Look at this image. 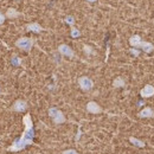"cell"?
<instances>
[{"instance_id":"1","label":"cell","mask_w":154,"mask_h":154,"mask_svg":"<svg viewBox=\"0 0 154 154\" xmlns=\"http://www.w3.org/2000/svg\"><path fill=\"white\" fill-rule=\"evenodd\" d=\"M23 123L25 126V129L19 139H16L10 147H7L8 152H20L25 149L27 146L33 143V137H35V128H33V122L32 117L30 114H25L23 117Z\"/></svg>"},{"instance_id":"2","label":"cell","mask_w":154,"mask_h":154,"mask_svg":"<svg viewBox=\"0 0 154 154\" xmlns=\"http://www.w3.org/2000/svg\"><path fill=\"white\" fill-rule=\"evenodd\" d=\"M49 115L52 119V121H54L55 125H62V123L65 122V116H64V114L59 109L55 108V107H52V108L49 109Z\"/></svg>"},{"instance_id":"3","label":"cell","mask_w":154,"mask_h":154,"mask_svg":"<svg viewBox=\"0 0 154 154\" xmlns=\"http://www.w3.org/2000/svg\"><path fill=\"white\" fill-rule=\"evenodd\" d=\"M33 44H35V40L32 38H27V37H21L16 42V46L23 51H30Z\"/></svg>"},{"instance_id":"4","label":"cell","mask_w":154,"mask_h":154,"mask_svg":"<svg viewBox=\"0 0 154 154\" xmlns=\"http://www.w3.org/2000/svg\"><path fill=\"white\" fill-rule=\"evenodd\" d=\"M78 85L83 91H89L94 87V82L87 76H82L78 78Z\"/></svg>"},{"instance_id":"5","label":"cell","mask_w":154,"mask_h":154,"mask_svg":"<svg viewBox=\"0 0 154 154\" xmlns=\"http://www.w3.org/2000/svg\"><path fill=\"white\" fill-rule=\"evenodd\" d=\"M58 51H59V54L63 55V56H66V57H69V58L75 57V52H74L72 49H71L70 46H68L66 44L59 45V46H58Z\"/></svg>"},{"instance_id":"6","label":"cell","mask_w":154,"mask_h":154,"mask_svg":"<svg viewBox=\"0 0 154 154\" xmlns=\"http://www.w3.org/2000/svg\"><path fill=\"white\" fill-rule=\"evenodd\" d=\"M12 109H13L14 112H17V113H23V112H25V110L27 109V103H26V101H24V100H17V101L13 103Z\"/></svg>"},{"instance_id":"7","label":"cell","mask_w":154,"mask_h":154,"mask_svg":"<svg viewBox=\"0 0 154 154\" xmlns=\"http://www.w3.org/2000/svg\"><path fill=\"white\" fill-rule=\"evenodd\" d=\"M140 95L143 98H147V97H152L154 95V87L151 84H146L141 90H140Z\"/></svg>"},{"instance_id":"8","label":"cell","mask_w":154,"mask_h":154,"mask_svg":"<svg viewBox=\"0 0 154 154\" xmlns=\"http://www.w3.org/2000/svg\"><path fill=\"white\" fill-rule=\"evenodd\" d=\"M87 110H88L90 114H100V113H102V108L97 104L96 102H94V101L88 102V104H87Z\"/></svg>"},{"instance_id":"9","label":"cell","mask_w":154,"mask_h":154,"mask_svg":"<svg viewBox=\"0 0 154 154\" xmlns=\"http://www.w3.org/2000/svg\"><path fill=\"white\" fill-rule=\"evenodd\" d=\"M139 117H142V119H145V117L152 119V117H154V110L152 108H149V107H146V108H143L139 113Z\"/></svg>"},{"instance_id":"10","label":"cell","mask_w":154,"mask_h":154,"mask_svg":"<svg viewBox=\"0 0 154 154\" xmlns=\"http://www.w3.org/2000/svg\"><path fill=\"white\" fill-rule=\"evenodd\" d=\"M26 30L27 31H31V32H35V33H39L43 31V27L39 25L38 23H30L26 25Z\"/></svg>"},{"instance_id":"11","label":"cell","mask_w":154,"mask_h":154,"mask_svg":"<svg viewBox=\"0 0 154 154\" xmlns=\"http://www.w3.org/2000/svg\"><path fill=\"white\" fill-rule=\"evenodd\" d=\"M142 39H141V37L140 36H137V35H134V36H132L131 38H129V44L133 46V48H140L141 46V44H142Z\"/></svg>"},{"instance_id":"12","label":"cell","mask_w":154,"mask_h":154,"mask_svg":"<svg viewBox=\"0 0 154 154\" xmlns=\"http://www.w3.org/2000/svg\"><path fill=\"white\" fill-rule=\"evenodd\" d=\"M140 48H141L146 54H151V52L154 51V45L151 44L149 42H142V44H141Z\"/></svg>"},{"instance_id":"13","label":"cell","mask_w":154,"mask_h":154,"mask_svg":"<svg viewBox=\"0 0 154 154\" xmlns=\"http://www.w3.org/2000/svg\"><path fill=\"white\" fill-rule=\"evenodd\" d=\"M20 13L16 10V8H8L7 11H6V17L8 18V19H16L17 17H19Z\"/></svg>"},{"instance_id":"14","label":"cell","mask_w":154,"mask_h":154,"mask_svg":"<svg viewBox=\"0 0 154 154\" xmlns=\"http://www.w3.org/2000/svg\"><path fill=\"white\" fill-rule=\"evenodd\" d=\"M129 142L133 143L136 147H140V148H143V147L146 146V143H145L142 140H139V139H136L134 136H131V137H129Z\"/></svg>"},{"instance_id":"15","label":"cell","mask_w":154,"mask_h":154,"mask_svg":"<svg viewBox=\"0 0 154 154\" xmlns=\"http://www.w3.org/2000/svg\"><path fill=\"white\" fill-rule=\"evenodd\" d=\"M125 85H126V82H125V79L122 77H116L115 79L113 81V87L114 88H122Z\"/></svg>"},{"instance_id":"16","label":"cell","mask_w":154,"mask_h":154,"mask_svg":"<svg viewBox=\"0 0 154 154\" xmlns=\"http://www.w3.org/2000/svg\"><path fill=\"white\" fill-rule=\"evenodd\" d=\"M11 63L13 64V66H19L20 64H21V60H20L19 57L14 56V57H12V59H11Z\"/></svg>"},{"instance_id":"17","label":"cell","mask_w":154,"mask_h":154,"mask_svg":"<svg viewBox=\"0 0 154 154\" xmlns=\"http://www.w3.org/2000/svg\"><path fill=\"white\" fill-rule=\"evenodd\" d=\"M70 35H71V37H72V38H77V37H79L81 32H79L77 29H75V27L72 26V29H71V33H70Z\"/></svg>"},{"instance_id":"18","label":"cell","mask_w":154,"mask_h":154,"mask_svg":"<svg viewBox=\"0 0 154 154\" xmlns=\"http://www.w3.org/2000/svg\"><path fill=\"white\" fill-rule=\"evenodd\" d=\"M65 23H68L69 25L74 26V24H75V19H74V17H71V16H68V17L65 18Z\"/></svg>"},{"instance_id":"19","label":"cell","mask_w":154,"mask_h":154,"mask_svg":"<svg viewBox=\"0 0 154 154\" xmlns=\"http://www.w3.org/2000/svg\"><path fill=\"white\" fill-rule=\"evenodd\" d=\"M83 50H84V52H85L88 56H89L90 54H93V50H91V48H90V46H88V45H84V46H83Z\"/></svg>"},{"instance_id":"20","label":"cell","mask_w":154,"mask_h":154,"mask_svg":"<svg viewBox=\"0 0 154 154\" xmlns=\"http://www.w3.org/2000/svg\"><path fill=\"white\" fill-rule=\"evenodd\" d=\"M129 52H131L132 55H134L135 57H137V56L140 55V51H139V50H135L134 48H133V49H131V50H129Z\"/></svg>"},{"instance_id":"21","label":"cell","mask_w":154,"mask_h":154,"mask_svg":"<svg viewBox=\"0 0 154 154\" xmlns=\"http://www.w3.org/2000/svg\"><path fill=\"white\" fill-rule=\"evenodd\" d=\"M62 154H78V153H77V151H75V149H65Z\"/></svg>"},{"instance_id":"22","label":"cell","mask_w":154,"mask_h":154,"mask_svg":"<svg viewBox=\"0 0 154 154\" xmlns=\"http://www.w3.org/2000/svg\"><path fill=\"white\" fill-rule=\"evenodd\" d=\"M4 21H5V16H4L2 13H0V25H1Z\"/></svg>"},{"instance_id":"23","label":"cell","mask_w":154,"mask_h":154,"mask_svg":"<svg viewBox=\"0 0 154 154\" xmlns=\"http://www.w3.org/2000/svg\"><path fill=\"white\" fill-rule=\"evenodd\" d=\"M87 1H88V2H95L96 0H87Z\"/></svg>"}]
</instances>
